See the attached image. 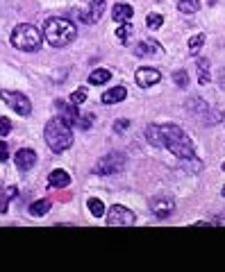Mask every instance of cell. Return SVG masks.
I'll return each mask as SVG.
<instances>
[{
    "mask_svg": "<svg viewBox=\"0 0 225 272\" xmlns=\"http://www.w3.org/2000/svg\"><path fill=\"white\" fill-rule=\"evenodd\" d=\"M159 129H161V148L173 152L182 161H193L195 159L193 141L189 139L182 127H178L173 123H166V125H159Z\"/></svg>",
    "mask_w": 225,
    "mask_h": 272,
    "instance_id": "6da1fadb",
    "label": "cell"
},
{
    "mask_svg": "<svg viewBox=\"0 0 225 272\" xmlns=\"http://www.w3.org/2000/svg\"><path fill=\"white\" fill-rule=\"evenodd\" d=\"M43 37L50 46L55 48H64V46H71L77 37V27L75 23H71L68 18H62V16H55V18H48L46 25H43Z\"/></svg>",
    "mask_w": 225,
    "mask_h": 272,
    "instance_id": "7a4b0ae2",
    "label": "cell"
},
{
    "mask_svg": "<svg viewBox=\"0 0 225 272\" xmlns=\"http://www.w3.org/2000/svg\"><path fill=\"white\" fill-rule=\"evenodd\" d=\"M43 136H46L48 148H50L55 154L66 152V150L73 145V129L62 116L60 118L48 120L46 129H43Z\"/></svg>",
    "mask_w": 225,
    "mask_h": 272,
    "instance_id": "3957f363",
    "label": "cell"
},
{
    "mask_svg": "<svg viewBox=\"0 0 225 272\" xmlns=\"http://www.w3.org/2000/svg\"><path fill=\"white\" fill-rule=\"evenodd\" d=\"M43 32L39 27L30 25V23H21V25L14 27L12 32V46L18 48L23 52H37L41 48V41H43Z\"/></svg>",
    "mask_w": 225,
    "mask_h": 272,
    "instance_id": "277c9868",
    "label": "cell"
},
{
    "mask_svg": "<svg viewBox=\"0 0 225 272\" xmlns=\"http://www.w3.org/2000/svg\"><path fill=\"white\" fill-rule=\"evenodd\" d=\"M125 163H128L125 154L111 152V154H105V157L98 159L91 173H94V175H119V173H123Z\"/></svg>",
    "mask_w": 225,
    "mask_h": 272,
    "instance_id": "5b68a950",
    "label": "cell"
},
{
    "mask_svg": "<svg viewBox=\"0 0 225 272\" xmlns=\"http://www.w3.org/2000/svg\"><path fill=\"white\" fill-rule=\"evenodd\" d=\"M136 220V216L125 209L123 204H114L109 207V213H107V227H132Z\"/></svg>",
    "mask_w": 225,
    "mask_h": 272,
    "instance_id": "8992f818",
    "label": "cell"
},
{
    "mask_svg": "<svg viewBox=\"0 0 225 272\" xmlns=\"http://www.w3.org/2000/svg\"><path fill=\"white\" fill-rule=\"evenodd\" d=\"M148 207H150V211H153V216L155 218H159V220H164V218H171L173 216V211H175V200H173V195H155L153 200L148 202Z\"/></svg>",
    "mask_w": 225,
    "mask_h": 272,
    "instance_id": "52a82bcc",
    "label": "cell"
},
{
    "mask_svg": "<svg viewBox=\"0 0 225 272\" xmlns=\"http://www.w3.org/2000/svg\"><path fill=\"white\" fill-rule=\"evenodd\" d=\"M3 98L18 116H30L32 114V102L27 100L23 93H16V91H3Z\"/></svg>",
    "mask_w": 225,
    "mask_h": 272,
    "instance_id": "ba28073f",
    "label": "cell"
},
{
    "mask_svg": "<svg viewBox=\"0 0 225 272\" xmlns=\"http://www.w3.org/2000/svg\"><path fill=\"white\" fill-rule=\"evenodd\" d=\"M134 80L139 86H144V89H148V86H155L157 82L161 80V73L157 68H139V71L134 73Z\"/></svg>",
    "mask_w": 225,
    "mask_h": 272,
    "instance_id": "9c48e42d",
    "label": "cell"
},
{
    "mask_svg": "<svg viewBox=\"0 0 225 272\" xmlns=\"http://www.w3.org/2000/svg\"><path fill=\"white\" fill-rule=\"evenodd\" d=\"M57 111H60V116L66 120L68 125H77V120H80V114H77V105L71 100H57Z\"/></svg>",
    "mask_w": 225,
    "mask_h": 272,
    "instance_id": "30bf717a",
    "label": "cell"
},
{
    "mask_svg": "<svg viewBox=\"0 0 225 272\" xmlns=\"http://www.w3.org/2000/svg\"><path fill=\"white\" fill-rule=\"evenodd\" d=\"M37 166V152L30 148H23L16 152V168L21 173H30V170Z\"/></svg>",
    "mask_w": 225,
    "mask_h": 272,
    "instance_id": "8fae6325",
    "label": "cell"
},
{
    "mask_svg": "<svg viewBox=\"0 0 225 272\" xmlns=\"http://www.w3.org/2000/svg\"><path fill=\"white\" fill-rule=\"evenodd\" d=\"M68 184H71V175L66 173V170H62V168H57V170H52L50 175H48V186L50 188H66Z\"/></svg>",
    "mask_w": 225,
    "mask_h": 272,
    "instance_id": "7c38bea8",
    "label": "cell"
},
{
    "mask_svg": "<svg viewBox=\"0 0 225 272\" xmlns=\"http://www.w3.org/2000/svg\"><path fill=\"white\" fill-rule=\"evenodd\" d=\"M132 16H134V9L125 3H116L114 9H111V18H114L116 23H130Z\"/></svg>",
    "mask_w": 225,
    "mask_h": 272,
    "instance_id": "4fadbf2b",
    "label": "cell"
},
{
    "mask_svg": "<svg viewBox=\"0 0 225 272\" xmlns=\"http://www.w3.org/2000/svg\"><path fill=\"white\" fill-rule=\"evenodd\" d=\"M125 98H128V89L125 86H111L109 91L102 93V102L105 105H116V102H123Z\"/></svg>",
    "mask_w": 225,
    "mask_h": 272,
    "instance_id": "5bb4252c",
    "label": "cell"
},
{
    "mask_svg": "<svg viewBox=\"0 0 225 272\" xmlns=\"http://www.w3.org/2000/svg\"><path fill=\"white\" fill-rule=\"evenodd\" d=\"M105 0H94V3H91V7H89V12L85 14V23H91V25H94V23H98L100 21V16L102 14H105Z\"/></svg>",
    "mask_w": 225,
    "mask_h": 272,
    "instance_id": "9a60e30c",
    "label": "cell"
},
{
    "mask_svg": "<svg viewBox=\"0 0 225 272\" xmlns=\"http://www.w3.org/2000/svg\"><path fill=\"white\" fill-rule=\"evenodd\" d=\"M157 50H159V46L155 41H139L134 46V55L136 57H150V55H155Z\"/></svg>",
    "mask_w": 225,
    "mask_h": 272,
    "instance_id": "2e32d148",
    "label": "cell"
},
{
    "mask_svg": "<svg viewBox=\"0 0 225 272\" xmlns=\"http://www.w3.org/2000/svg\"><path fill=\"white\" fill-rule=\"evenodd\" d=\"M48 211H50V200H37V202L30 204V209H27V213H30L32 218H43Z\"/></svg>",
    "mask_w": 225,
    "mask_h": 272,
    "instance_id": "e0dca14e",
    "label": "cell"
},
{
    "mask_svg": "<svg viewBox=\"0 0 225 272\" xmlns=\"http://www.w3.org/2000/svg\"><path fill=\"white\" fill-rule=\"evenodd\" d=\"M109 80H111V71H107V68H96L89 75V84H94V86H102Z\"/></svg>",
    "mask_w": 225,
    "mask_h": 272,
    "instance_id": "ac0fdd59",
    "label": "cell"
},
{
    "mask_svg": "<svg viewBox=\"0 0 225 272\" xmlns=\"http://www.w3.org/2000/svg\"><path fill=\"white\" fill-rule=\"evenodd\" d=\"M212 75H209V59H198V82L200 84H209Z\"/></svg>",
    "mask_w": 225,
    "mask_h": 272,
    "instance_id": "d6986e66",
    "label": "cell"
},
{
    "mask_svg": "<svg viewBox=\"0 0 225 272\" xmlns=\"http://www.w3.org/2000/svg\"><path fill=\"white\" fill-rule=\"evenodd\" d=\"M146 139H148L153 145L161 148V129H159V125H148V127H146Z\"/></svg>",
    "mask_w": 225,
    "mask_h": 272,
    "instance_id": "ffe728a7",
    "label": "cell"
},
{
    "mask_svg": "<svg viewBox=\"0 0 225 272\" xmlns=\"http://www.w3.org/2000/svg\"><path fill=\"white\" fill-rule=\"evenodd\" d=\"M16 195H18V188H14V186H9L7 191H5L3 202H0V213H7L9 211V202H12Z\"/></svg>",
    "mask_w": 225,
    "mask_h": 272,
    "instance_id": "44dd1931",
    "label": "cell"
},
{
    "mask_svg": "<svg viewBox=\"0 0 225 272\" xmlns=\"http://www.w3.org/2000/svg\"><path fill=\"white\" fill-rule=\"evenodd\" d=\"M178 9L182 14H195L200 9V3L198 0H180L178 3Z\"/></svg>",
    "mask_w": 225,
    "mask_h": 272,
    "instance_id": "7402d4cb",
    "label": "cell"
},
{
    "mask_svg": "<svg viewBox=\"0 0 225 272\" xmlns=\"http://www.w3.org/2000/svg\"><path fill=\"white\" fill-rule=\"evenodd\" d=\"M203 46H205V34H203V32L189 39V52H191V55H198Z\"/></svg>",
    "mask_w": 225,
    "mask_h": 272,
    "instance_id": "603a6c76",
    "label": "cell"
},
{
    "mask_svg": "<svg viewBox=\"0 0 225 272\" xmlns=\"http://www.w3.org/2000/svg\"><path fill=\"white\" fill-rule=\"evenodd\" d=\"M87 207H89V211L94 213L96 218H102V216H105V204L98 200V197H91V200L87 202Z\"/></svg>",
    "mask_w": 225,
    "mask_h": 272,
    "instance_id": "cb8c5ba5",
    "label": "cell"
},
{
    "mask_svg": "<svg viewBox=\"0 0 225 272\" xmlns=\"http://www.w3.org/2000/svg\"><path fill=\"white\" fill-rule=\"evenodd\" d=\"M173 82L178 86H182V89H187L189 86V75H187V71H175L173 73Z\"/></svg>",
    "mask_w": 225,
    "mask_h": 272,
    "instance_id": "d4e9b609",
    "label": "cell"
},
{
    "mask_svg": "<svg viewBox=\"0 0 225 272\" xmlns=\"http://www.w3.org/2000/svg\"><path fill=\"white\" fill-rule=\"evenodd\" d=\"M164 25V16H159V14H148V27L150 30H157V27Z\"/></svg>",
    "mask_w": 225,
    "mask_h": 272,
    "instance_id": "484cf974",
    "label": "cell"
},
{
    "mask_svg": "<svg viewBox=\"0 0 225 272\" xmlns=\"http://www.w3.org/2000/svg\"><path fill=\"white\" fill-rule=\"evenodd\" d=\"M130 34H132V25H130V23H123V25H121L119 30H116V37H119L121 41H128Z\"/></svg>",
    "mask_w": 225,
    "mask_h": 272,
    "instance_id": "4316f807",
    "label": "cell"
},
{
    "mask_svg": "<svg viewBox=\"0 0 225 272\" xmlns=\"http://www.w3.org/2000/svg\"><path fill=\"white\" fill-rule=\"evenodd\" d=\"M85 100H87V89H77L75 93H71V102H75V105H82Z\"/></svg>",
    "mask_w": 225,
    "mask_h": 272,
    "instance_id": "83f0119b",
    "label": "cell"
},
{
    "mask_svg": "<svg viewBox=\"0 0 225 272\" xmlns=\"http://www.w3.org/2000/svg\"><path fill=\"white\" fill-rule=\"evenodd\" d=\"M9 129H12L9 118H0V136H3V139H7V136H9Z\"/></svg>",
    "mask_w": 225,
    "mask_h": 272,
    "instance_id": "f1b7e54d",
    "label": "cell"
},
{
    "mask_svg": "<svg viewBox=\"0 0 225 272\" xmlns=\"http://www.w3.org/2000/svg\"><path fill=\"white\" fill-rule=\"evenodd\" d=\"M128 127H130V120H128V118H123V120H119V123L114 125V132H119V134H121L123 129H128Z\"/></svg>",
    "mask_w": 225,
    "mask_h": 272,
    "instance_id": "f546056e",
    "label": "cell"
},
{
    "mask_svg": "<svg viewBox=\"0 0 225 272\" xmlns=\"http://www.w3.org/2000/svg\"><path fill=\"white\" fill-rule=\"evenodd\" d=\"M9 159V148H7V141L3 139V154H0V161H7Z\"/></svg>",
    "mask_w": 225,
    "mask_h": 272,
    "instance_id": "4dcf8cb0",
    "label": "cell"
},
{
    "mask_svg": "<svg viewBox=\"0 0 225 272\" xmlns=\"http://www.w3.org/2000/svg\"><path fill=\"white\" fill-rule=\"evenodd\" d=\"M218 86H221V89L225 91V68H221V71H218Z\"/></svg>",
    "mask_w": 225,
    "mask_h": 272,
    "instance_id": "1f68e13d",
    "label": "cell"
},
{
    "mask_svg": "<svg viewBox=\"0 0 225 272\" xmlns=\"http://www.w3.org/2000/svg\"><path fill=\"white\" fill-rule=\"evenodd\" d=\"M221 195H223V197H225V186H223V191H221Z\"/></svg>",
    "mask_w": 225,
    "mask_h": 272,
    "instance_id": "d6a6232c",
    "label": "cell"
},
{
    "mask_svg": "<svg viewBox=\"0 0 225 272\" xmlns=\"http://www.w3.org/2000/svg\"><path fill=\"white\" fill-rule=\"evenodd\" d=\"M218 222H225V218H223V220H218Z\"/></svg>",
    "mask_w": 225,
    "mask_h": 272,
    "instance_id": "836d02e7",
    "label": "cell"
},
{
    "mask_svg": "<svg viewBox=\"0 0 225 272\" xmlns=\"http://www.w3.org/2000/svg\"><path fill=\"white\" fill-rule=\"evenodd\" d=\"M223 173H225V163H223Z\"/></svg>",
    "mask_w": 225,
    "mask_h": 272,
    "instance_id": "e575fe53",
    "label": "cell"
}]
</instances>
